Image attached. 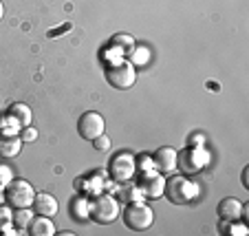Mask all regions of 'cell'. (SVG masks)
I'll list each match as a JSON object with an SVG mask.
<instances>
[{"label":"cell","instance_id":"obj_15","mask_svg":"<svg viewBox=\"0 0 249 236\" xmlns=\"http://www.w3.org/2000/svg\"><path fill=\"white\" fill-rule=\"evenodd\" d=\"M7 115H11V117L18 122L20 128L29 126V124H31V119H33L31 109H29L27 104H22V102H18V104H11V106H9V113H7Z\"/></svg>","mask_w":249,"mask_h":236},{"label":"cell","instance_id":"obj_14","mask_svg":"<svg viewBox=\"0 0 249 236\" xmlns=\"http://www.w3.org/2000/svg\"><path fill=\"white\" fill-rule=\"evenodd\" d=\"M27 232L31 236H53L55 234V223L51 217H44V214H36L29 223Z\"/></svg>","mask_w":249,"mask_h":236},{"label":"cell","instance_id":"obj_21","mask_svg":"<svg viewBox=\"0 0 249 236\" xmlns=\"http://www.w3.org/2000/svg\"><path fill=\"white\" fill-rule=\"evenodd\" d=\"M93 148L95 150H99V152H106V150H110V146H113V142H110V137L106 135V132H102L97 139H93Z\"/></svg>","mask_w":249,"mask_h":236},{"label":"cell","instance_id":"obj_25","mask_svg":"<svg viewBox=\"0 0 249 236\" xmlns=\"http://www.w3.org/2000/svg\"><path fill=\"white\" fill-rule=\"evenodd\" d=\"M11 177H14V172H11L9 165L0 163V185H7L11 181Z\"/></svg>","mask_w":249,"mask_h":236},{"label":"cell","instance_id":"obj_8","mask_svg":"<svg viewBox=\"0 0 249 236\" xmlns=\"http://www.w3.org/2000/svg\"><path fill=\"white\" fill-rule=\"evenodd\" d=\"M77 132H80L82 139L93 142L102 132H106V122H104V117L97 110H86V113L77 119Z\"/></svg>","mask_w":249,"mask_h":236},{"label":"cell","instance_id":"obj_24","mask_svg":"<svg viewBox=\"0 0 249 236\" xmlns=\"http://www.w3.org/2000/svg\"><path fill=\"white\" fill-rule=\"evenodd\" d=\"M150 168H155L152 165V157H148V155H139L137 157V170H150Z\"/></svg>","mask_w":249,"mask_h":236},{"label":"cell","instance_id":"obj_1","mask_svg":"<svg viewBox=\"0 0 249 236\" xmlns=\"http://www.w3.org/2000/svg\"><path fill=\"white\" fill-rule=\"evenodd\" d=\"M198 194V185L194 181H190L185 175H177V177H170L165 181V190H163V197L168 199L170 203L174 205H185L190 201H194Z\"/></svg>","mask_w":249,"mask_h":236},{"label":"cell","instance_id":"obj_16","mask_svg":"<svg viewBox=\"0 0 249 236\" xmlns=\"http://www.w3.org/2000/svg\"><path fill=\"white\" fill-rule=\"evenodd\" d=\"M89 205L90 201L86 197H77L75 201H71V217H75L77 221H86L89 217Z\"/></svg>","mask_w":249,"mask_h":236},{"label":"cell","instance_id":"obj_5","mask_svg":"<svg viewBox=\"0 0 249 236\" xmlns=\"http://www.w3.org/2000/svg\"><path fill=\"white\" fill-rule=\"evenodd\" d=\"M108 175H110V179L119 185L132 181L137 175V157L126 150L113 155V159L108 161Z\"/></svg>","mask_w":249,"mask_h":236},{"label":"cell","instance_id":"obj_3","mask_svg":"<svg viewBox=\"0 0 249 236\" xmlns=\"http://www.w3.org/2000/svg\"><path fill=\"white\" fill-rule=\"evenodd\" d=\"M89 217L99 225H108L119 217V201L110 194H97L89 205Z\"/></svg>","mask_w":249,"mask_h":236},{"label":"cell","instance_id":"obj_4","mask_svg":"<svg viewBox=\"0 0 249 236\" xmlns=\"http://www.w3.org/2000/svg\"><path fill=\"white\" fill-rule=\"evenodd\" d=\"M124 223H126V227L132 232H146V230H150L152 223H155V212H152V208L146 205L143 201H132V203L126 205Z\"/></svg>","mask_w":249,"mask_h":236},{"label":"cell","instance_id":"obj_20","mask_svg":"<svg viewBox=\"0 0 249 236\" xmlns=\"http://www.w3.org/2000/svg\"><path fill=\"white\" fill-rule=\"evenodd\" d=\"M11 223H14V208L9 203H0V230H5Z\"/></svg>","mask_w":249,"mask_h":236},{"label":"cell","instance_id":"obj_10","mask_svg":"<svg viewBox=\"0 0 249 236\" xmlns=\"http://www.w3.org/2000/svg\"><path fill=\"white\" fill-rule=\"evenodd\" d=\"M152 165L161 175H172L177 170V150L170 146H161L159 150L152 155Z\"/></svg>","mask_w":249,"mask_h":236},{"label":"cell","instance_id":"obj_12","mask_svg":"<svg viewBox=\"0 0 249 236\" xmlns=\"http://www.w3.org/2000/svg\"><path fill=\"white\" fill-rule=\"evenodd\" d=\"M60 205H57V199L49 192H36L33 199V212L36 214H44V217H55Z\"/></svg>","mask_w":249,"mask_h":236},{"label":"cell","instance_id":"obj_6","mask_svg":"<svg viewBox=\"0 0 249 236\" xmlns=\"http://www.w3.org/2000/svg\"><path fill=\"white\" fill-rule=\"evenodd\" d=\"M33 199H36V190L29 181L24 179H11L5 185V201L11 208H31Z\"/></svg>","mask_w":249,"mask_h":236},{"label":"cell","instance_id":"obj_18","mask_svg":"<svg viewBox=\"0 0 249 236\" xmlns=\"http://www.w3.org/2000/svg\"><path fill=\"white\" fill-rule=\"evenodd\" d=\"M33 217H36V212H33L31 208H16L14 210V225L18 227V230H27Z\"/></svg>","mask_w":249,"mask_h":236},{"label":"cell","instance_id":"obj_17","mask_svg":"<svg viewBox=\"0 0 249 236\" xmlns=\"http://www.w3.org/2000/svg\"><path fill=\"white\" fill-rule=\"evenodd\" d=\"M110 47H117L124 55H130L132 49H135V40H132L130 33H117V36H113V40H110Z\"/></svg>","mask_w":249,"mask_h":236},{"label":"cell","instance_id":"obj_28","mask_svg":"<svg viewBox=\"0 0 249 236\" xmlns=\"http://www.w3.org/2000/svg\"><path fill=\"white\" fill-rule=\"evenodd\" d=\"M0 203H5V185H0Z\"/></svg>","mask_w":249,"mask_h":236},{"label":"cell","instance_id":"obj_23","mask_svg":"<svg viewBox=\"0 0 249 236\" xmlns=\"http://www.w3.org/2000/svg\"><path fill=\"white\" fill-rule=\"evenodd\" d=\"M130 57L135 62H139V64H146V62L150 60V51H148L146 47H143V49H137L135 47V49H132V53H130Z\"/></svg>","mask_w":249,"mask_h":236},{"label":"cell","instance_id":"obj_7","mask_svg":"<svg viewBox=\"0 0 249 236\" xmlns=\"http://www.w3.org/2000/svg\"><path fill=\"white\" fill-rule=\"evenodd\" d=\"M106 82H108L113 89L117 91H128L135 86L137 82V69L132 62L128 60H122L117 64H110L106 69Z\"/></svg>","mask_w":249,"mask_h":236},{"label":"cell","instance_id":"obj_22","mask_svg":"<svg viewBox=\"0 0 249 236\" xmlns=\"http://www.w3.org/2000/svg\"><path fill=\"white\" fill-rule=\"evenodd\" d=\"M20 139H22V142H36V139H38V128H33L31 124L20 128Z\"/></svg>","mask_w":249,"mask_h":236},{"label":"cell","instance_id":"obj_26","mask_svg":"<svg viewBox=\"0 0 249 236\" xmlns=\"http://www.w3.org/2000/svg\"><path fill=\"white\" fill-rule=\"evenodd\" d=\"M247 175H249V165H245V168H243V177H240V181H243V188H245V190H249Z\"/></svg>","mask_w":249,"mask_h":236},{"label":"cell","instance_id":"obj_29","mask_svg":"<svg viewBox=\"0 0 249 236\" xmlns=\"http://www.w3.org/2000/svg\"><path fill=\"white\" fill-rule=\"evenodd\" d=\"M5 18V5H2V0H0V20Z\"/></svg>","mask_w":249,"mask_h":236},{"label":"cell","instance_id":"obj_2","mask_svg":"<svg viewBox=\"0 0 249 236\" xmlns=\"http://www.w3.org/2000/svg\"><path fill=\"white\" fill-rule=\"evenodd\" d=\"M207 163H210V152L203 146H190L177 152V168L185 177H194L198 172H203Z\"/></svg>","mask_w":249,"mask_h":236},{"label":"cell","instance_id":"obj_13","mask_svg":"<svg viewBox=\"0 0 249 236\" xmlns=\"http://www.w3.org/2000/svg\"><path fill=\"white\" fill-rule=\"evenodd\" d=\"M22 139L18 135H2L0 132V159H14V157L20 155L22 150Z\"/></svg>","mask_w":249,"mask_h":236},{"label":"cell","instance_id":"obj_27","mask_svg":"<svg viewBox=\"0 0 249 236\" xmlns=\"http://www.w3.org/2000/svg\"><path fill=\"white\" fill-rule=\"evenodd\" d=\"M192 144H194V146H203V137H196V135H194V137H192Z\"/></svg>","mask_w":249,"mask_h":236},{"label":"cell","instance_id":"obj_9","mask_svg":"<svg viewBox=\"0 0 249 236\" xmlns=\"http://www.w3.org/2000/svg\"><path fill=\"white\" fill-rule=\"evenodd\" d=\"M139 190L143 194V199H161L165 190V177H161V172H157L155 168L141 172L139 179Z\"/></svg>","mask_w":249,"mask_h":236},{"label":"cell","instance_id":"obj_11","mask_svg":"<svg viewBox=\"0 0 249 236\" xmlns=\"http://www.w3.org/2000/svg\"><path fill=\"white\" fill-rule=\"evenodd\" d=\"M216 212L221 217V221H240L245 217V205L236 197H225L221 199Z\"/></svg>","mask_w":249,"mask_h":236},{"label":"cell","instance_id":"obj_19","mask_svg":"<svg viewBox=\"0 0 249 236\" xmlns=\"http://www.w3.org/2000/svg\"><path fill=\"white\" fill-rule=\"evenodd\" d=\"M221 234H231V236H247L249 230L245 223L240 221H223L221 223Z\"/></svg>","mask_w":249,"mask_h":236}]
</instances>
